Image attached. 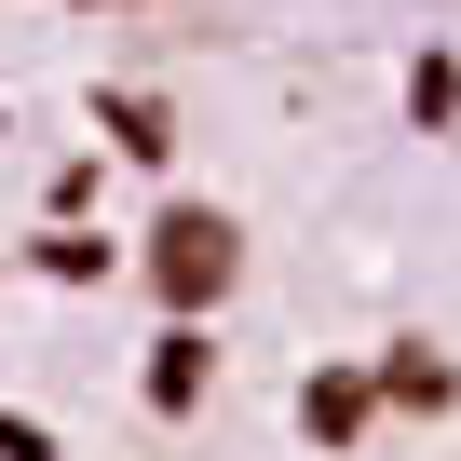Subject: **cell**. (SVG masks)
<instances>
[{
  "instance_id": "1",
  "label": "cell",
  "mask_w": 461,
  "mask_h": 461,
  "mask_svg": "<svg viewBox=\"0 0 461 461\" xmlns=\"http://www.w3.org/2000/svg\"><path fill=\"white\" fill-rule=\"evenodd\" d=\"M0 461H461V0H0Z\"/></svg>"
}]
</instances>
